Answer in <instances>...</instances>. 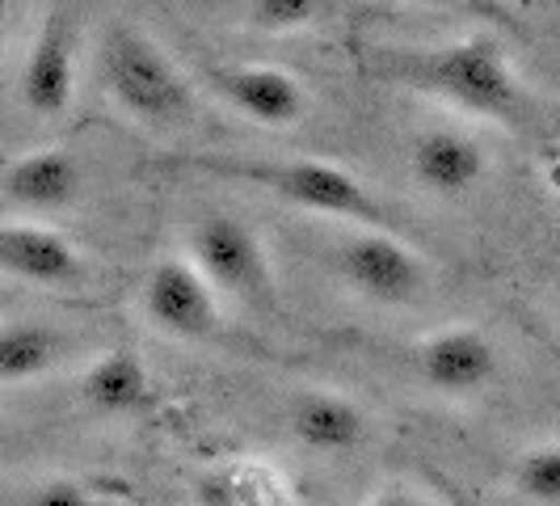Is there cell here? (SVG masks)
Wrapping results in <instances>:
<instances>
[{
  "label": "cell",
  "instance_id": "9",
  "mask_svg": "<svg viewBox=\"0 0 560 506\" xmlns=\"http://www.w3.org/2000/svg\"><path fill=\"white\" fill-rule=\"evenodd\" d=\"M413 371L439 396H477L498 384L502 350L480 325H443L413 346Z\"/></svg>",
  "mask_w": 560,
  "mask_h": 506
},
{
  "label": "cell",
  "instance_id": "7",
  "mask_svg": "<svg viewBox=\"0 0 560 506\" xmlns=\"http://www.w3.org/2000/svg\"><path fill=\"white\" fill-rule=\"evenodd\" d=\"M81 77V30L72 4H56L30 43L18 77V97L34 118H63L77 102Z\"/></svg>",
  "mask_w": 560,
  "mask_h": 506
},
{
  "label": "cell",
  "instance_id": "11",
  "mask_svg": "<svg viewBox=\"0 0 560 506\" xmlns=\"http://www.w3.org/2000/svg\"><path fill=\"white\" fill-rule=\"evenodd\" d=\"M287 430L291 439L312 456L325 460H346L366 444L371 418L359 401L334 389H304L287 405Z\"/></svg>",
  "mask_w": 560,
  "mask_h": 506
},
{
  "label": "cell",
  "instance_id": "20",
  "mask_svg": "<svg viewBox=\"0 0 560 506\" xmlns=\"http://www.w3.org/2000/svg\"><path fill=\"white\" fill-rule=\"evenodd\" d=\"M363 506H434V503H430V498H421L418 490H409V485L393 481V485H380Z\"/></svg>",
  "mask_w": 560,
  "mask_h": 506
},
{
  "label": "cell",
  "instance_id": "12",
  "mask_svg": "<svg viewBox=\"0 0 560 506\" xmlns=\"http://www.w3.org/2000/svg\"><path fill=\"white\" fill-rule=\"evenodd\" d=\"M0 195L18 211L56 216L68 211L84 195V165L68 148H34L26 157L9 161L0 173Z\"/></svg>",
  "mask_w": 560,
  "mask_h": 506
},
{
  "label": "cell",
  "instance_id": "10",
  "mask_svg": "<svg viewBox=\"0 0 560 506\" xmlns=\"http://www.w3.org/2000/svg\"><path fill=\"white\" fill-rule=\"evenodd\" d=\"M493 161L485 143L459 127H430L409 143V177L434 198H468L485 186Z\"/></svg>",
  "mask_w": 560,
  "mask_h": 506
},
{
  "label": "cell",
  "instance_id": "17",
  "mask_svg": "<svg viewBox=\"0 0 560 506\" xmlns=\"http://www.w3.org/2000/svg\"><path fill=\"white\" fill-rule=\"evenodd\" d=\"M510 490L535 506H560V439H544L510 460Z\"/></svg>",
  "mask_w": 560,
  "mask_h": 506
},
{
  "label": "cell",
  "instance_id": "6",
  "mask_svg": "<svg viewBox=\"0 0 560 506\" xmlns=\"http://www.w3.org/2000/svg\"><path fill=\"white\" fill-rule=\"evenodd\" d=\"M140 312L173 342H207L224 330V300L190 257H161L143 275Z\"/></svg>",
  "mask_w": 560,
  "mask_h": 506
},
{
  "label": "cell",
  "instance_id": "13",
  "mask_svg": "<svg viewBox=\"0 0 560 506\" xmlns=\"http://www.w3.org/2000/svg\"><path fill=\"white\" fill-rule=\"evenodd\" d=\"M0 275L30 287H77L81 250L47 225H0Z\"/></svg>",
  "mask_w": 560,
  "mask_h": 506
},
{
  "label": "cell",
  "instance_id": "4",
  "mask_svg": "<svg viewBox=\"0 0 560 506\" xmlns=\"http://www.w3.org/2000/svg\"><path fill=\"white\" fill-rule=\"evenodd\" d=\"M329 271L375 309H418L434 287L425 257L396 228L346 225L329 245Z\"/></svg>",
  "mask_w": 560,
  "mask_h": 506
},
{
  "label": "cell",
  "instance_id": "3",
  "mask_svg": "<svg viewBox=\"0 0 560 506\" xmlns=\"http://www.w3.org/2000/svg\"><path fill=\"white\" fill-rule=\"evenodd\" d=\"M97 81L118 111L152 131L182 127L198 111L195 84L165 51V43L131 22L106 26L97 43Z\"/></svg>",
  "mask_w": 560,
  "mask_h": 506
},
{
  "label": "cell",
  "instance_id": "22",
  "mask_svg": "<svg viewBox=\"0 0 560 506\" xmlns=\"http://www.w3.org/2000/svg\"><path fill=\"white\" fill-rule=\"evenodd\" d=\"M430 4H472V0H430Z\"/></svg>",
  "mask_w": 560,
  "mask_h": 506
},
{
  "label": "cell",
  "instance_id": "15",
  "mask_svg": "<svg viewBox=\"0 0 560 506\" xmlns=\"http://www.w3.org/2000/svg\"><path fill=\"white\" fill-rule=\"evenodd\" d=\"M68 359V334L47 321H4L0 325V389L51 376Z\"/></svg>",
  "mask_w": 560,
  "mask_h": 506
},
{
  "label": "cell",
  "instance_id": "2",
  "mask_svg": "<svg viewBox=\"0 0 560 506\" xmlns=\"http://www.w3.org/2000/svg\"><path fill=\"white\" fill-rule=\"evenodd\" d=\"M363 68L375 81L434 97L472 118L514 123L523 114V81L493 34H464L439 47H375Z\"/></svg>",
  "mask_w": 560,
  "mask_h": 506
},
{
  "label": "cell",
  "instance_id": "16",
  "mask_svg": "<svg viewBox=\"0 0 560 506\" xmlns=\"http://www.w3.org/2000/svg\"><path fill=\"white\" fill-rule=\"evenodd\" d=\"M195 498L198 506H282L279 481L266 469H249V464H232L198 478Z\"/></svg>",
  "mask_w": 560,
  "mask_h": 506
},
{
  "label": "cell",
  "instance_id": "1",
  "mask_svg": "<svg viewBox=\"0 0 560 506\" xmlns=\"http://www.w3.org/2000/svg\"><path fill=\"white\" fill-rule=\"evenodd\" d=\"M152 173H195L224 186H245L257 195H270L295 211L341 220V225L366 228H396L393 207L366 186L359 173L316 161V157H232V152H173L152 157Z\"/></svg>",
  "mask_w": 560,
  "mask_h": 506
},
{
  "label": "cell",
  "instance_id": "5",
  "mask_svg": "<svg viewBox=\"0 0 560 506\" xmlns=\"http://www.w3.org/2000/svg\"><path fill=\"white\" fill-rule=\"evenodd\" d=\"M186 245H190V262L220 291V300L257 312L279 309L275 257L253 225L228 216V211H202L190 225Z\"/></svg>",
  "mask_w": 560,
  "mask_h": 506
},
{
  "label": "cell",
  "instance_id": "8",
  "mask_svg": "<svg viewBox=\"0 0 560 506\" xmlns=\"http://www.w3.org/2000/svg\"><path fill=\"white\" fill-rule=\"evenodd\" d=\"M202 81L241 118H249L266 131H291L312 111L308 84L275 64H207Z\"/></svg>",
  "mask_w": 560,
  "mask_h": 506
},
{
  "label": "cell",
  "instance_id": "21",
  "mask_svg": "<svg viewBox=\"0 0 560 506\" xmlns=\"http://www.w3.org/2000/svg\"><path fill=\"white\" fill-rule=\"evenodd\" d=\"M9 18H13V0H0V38H4V30H9Z\"/></svg>",
  "mask_w": 560,
  "mask_h": 506
},
{
  "label": "cell",
  "instance_id": "18",
  "mask_svg": "<svg viewBox=\"0 0 560 506\" xmlns=\"http://www.w3.org/2000/svg\"><path fill=\"white\" fill-rule=\"evenodd\" d=\"M329 0H245V18L261 34H295L325 18Z\"/></svg>",
  "mask_w": 560,
  "mask_h": 506
},
{
  "label": "cell",
  "instance_id": "14",
  "mask_svg": "<svg viewBox=\"0 0 560 506\" xmlns=\"http://www.w3.org/2000/svg\"><path fill=\"white\" fill-rule=\"evenodd\" d=\"M81 405L93 418L122 422V418H140L156 405V380L136 350H106L97 355L93 364L84 367L81 384Z\"/></svg>",
  "mask_w": 560,
  "mask_h": 506
},
{
  "label": "cell",
  "instance_id": "19",
  "mask_svg": "<svg viewBox=\"0 0 560 506\" xmlns=\"http://www.w3.org/2000/svg\"><path fill=\"white\" fill-rule=\"evenodd\" d=\"M18 506H102V503H97V494H93L84 481L51 478V481L30 485Z\"/></svg>",
  "mask_w": 560,
  "mask_h": 506
}]
</instances>
